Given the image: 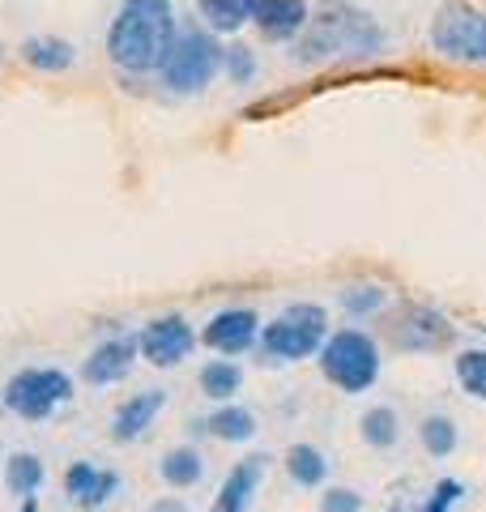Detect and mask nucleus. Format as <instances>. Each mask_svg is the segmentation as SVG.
<instances>
[{"mask_svg": "<svg viewBox=\"0 0 486 512\" xmlns=\"http://www.w3.org/2000/svg\"><path fill=\"white\" fill-rule=\"evenodd\" d=\"M376 52H384V26L354 0H320L295 39V60L303 64L367 60Z\"/></svg>", "mask_w": 486, "mask_h": 512, "instance_id": "f257e3e1", "label": "nucleus"}, {"mask_svg": "<svg viewBox=\"0 0 486 512\" xmlns=\"http://www.w3.org/2000/svg\"><path fill=\"white\" fill-rule=\"evenodd\" d=\"M175 35H180V22H175L171 0H120L107 26V56L120 73H158Z\"/></svg>", "mask_w": 486, "mask_h": 512, "instance_id": "f03ea898", "label": "nucleus"}, {"mask_svg": "<svg viewBox=\"0 0 486 512\" xmlns=\"http://www.w3.org/2000/svg\"><path fill=\"white\" fill-rule=\"evenodd\" d=\"M320 372L346 397H359L367 389H376V380L384 372L380 342L371 338L367 329H337L320 346Z\"/></svg>", "mask_w": 486, "mask_h": 512, "instance_id": "7ed1b4c3", "label": "nucleus"}, {"mask_svg": "<svg viewBox=\"0 0 486 512\" xmlns=\"http://www.w3.org/2000/svg\"><path fill=\"white\" fill-rule=\"evenodd\" d=\"M324 338H329V312L324 303H290L278 316L261 325V355L273 359V363H303L320 355Z\"/></svg>", "mask_w": 486, "mask_h": 512, "instance_id": "20e7f679", "label": "nucleus"}, {"mask_svg": "<svg viewBox=\"0 0 486 512\" xmlns=\"http://www.w3.org/2000/svg\"><path fill=\"white\" fill-rule=\"evenodd\" d=\"M218 73H222V43L205 26H184L158 69L162 86L171 94H184V99L188 94H205Z\"/></svg>", "mask_w": 486, "mask_h": 512, "instance_id": "39448f33", "label": "nucleus"}, {"mask_svg": "<svg viewBox=\"0 0 486 512\" xmlns=\"http://www.w3.org/2000/svg\"><path fill=\"white\" fill-rule=\"evenodd\" d=\"M427 39L452 64H486V13L474 5H444L431 18Z\"/></svg>", "mask_w": 486, "mask_h": 512, "instance_id": "423d86ee", "label": "nucleus"}, {"mask_svg": "<svg viewBox=\"0 0 486 512\" xmlns=\"http://www.w3.org/2000/svg\"><path fill=\"white\" fill-rule=\"evenodd\" d=\"M69 397H73V380L60 367H26V372H18L5 384V406L30 423L56 414V406H64Z\"/></svg>", "mask_w": 486, "mask_h": 512, "instance_id": "0eeeda50", "label": "nucleus"}, {"mask_svg": "<svg viewBox=\"0 0 486 512\" xmlns=\"http://www.w3.org/2000/svg\"><path fill=\"white\" fill-rule=\"evenodd\" d=\"M141 355L150 359L154 367H175V363H184L192 355V346H197V333H192V325L180 316V312H171V316H158L150 320V325L141 329Z\"/></svg>", "mask_w": 486, "mask_h": 512, "instance_id": "6e6552de", "label": "nucleus"}, {"mask_svg": "<svg viewBox=\"0 0 486 512\" xmlns=\"http://www.w3.org/2000/svg\"><path fill=\"white\" fill-rule=\"evenodd\" d=\"M201 342L209 350H218V355L235 359L261 342V316H256V308H222L218 316H209Z\"/></svg>", "mask_w": 486, "mask_h": 512, "instance_id": "1a4fd4ad", "label": "nucleus"}, {"mask_svg": "<svg viewBox=\"0 0 486 512\" xmlns=\"http://www.w3.org/2000/svg\"><path fill=\"white\" fill-rule=\"evenodd\" d=\"M393 342L401 350H410V355H427V350L452 346V325H448L440 312H431V308H410V312L397 320Z\"/></svg>", "mask_w": 486, "mask_h": 512, "instance_id": "9d476101", "label": "nucleus"}, {"mask_svg": "<svg viewBox=\"0 0 486 512\" xmlns=\"http://www.w3.org/2000/svg\"><path fill=\"white\" fill-rule=\"evenodd\" d=\"M307 18H312L307 0H256L252 5V26L261 30V39H269V43L299 39Z\"/></svg>", "mask_w": 486, "mask_h": 512, "instance_id": "9b49d317", "label": "nucleus"}, {"mask_svg": "<svg viewBox=\"0 0 486 512\" xmlns=\"http://www.w3.org/2000/svg\"><path fill=\"white\" fill-rule=\"evenodd\" d=\"M137 355H141L137 338H124V333L120 338H107L86 363H81V380L86 384H116V380H124L128 372H133Z\"/></svg>", "mask_w": 486, "mask_h": 512, "instance_id": "f8f14e48", "label": "nucleus"}, {"mask_svg": "<svg viewBox=\"0 0 486 512\" xmlns=\"http://www.w3.org/2000/svg\"><path fill=\"white\" fill-rule=\"evenodd\" d=\"M265 470H269V457L265 453L243 457L239 466L226 474V483L218 487V500H214V508H209V512H248L256 487H261V478H265Z\"/></svg>", "mask_w": 486, "mask_h": 512, "instance_id": "ddd939ff", "label": "nucleus"}, {"mask_svg": "<svg viewBox=\"0 0 486 512\" xmlns=\"http://www.w3.org/2000/svg\"><path fill=\"white\" fill-rule=\"evenodd\" d=\"M64 491H69V500L81 508H99L120 491V474L99 470V466H90V461H77V466H69V474H64Z\"/></svg>", "mask_w": 486, "mask_h": 512, "instance_id": "4468645a", "label": "nucleus"}, {"mask_svg": "<svg viewBox=\"0 0 486 512\" xmlns=\"http://www.w3.org/2000/svg\"><path fill=\"white\" fill-rule=\"evenodd\" d=\"M162 406H167V393H162V389L133 393V397H128V402L116 410V419H111V440L128 444V440L145 436V427H150V423L158 419Z\"/></svg>", "mask_w": 486, "mask_h": 512, "instance_id": "2eb2a0df", "label": "nucleus"}, {"mask_svg": "<svg viewBox=\"0 0 486 512\" xmlns=\"http://www.w3.org/2000/svg\"><path fill=\"white\" fill-rule=\"evenodd\" d=\"M18 52L30 69H39V73H64V69H73V60H77V47L60 35H30Z\"/></svg>", "mask_w": 486, "mask_h": 512, "instance_id": "dca6fc26", "label": "nucleus"}, {"mask_svg": "<svg viewBox=\"0 0 486 512\" xmlns=\"http://www.w3.org/2000/svg\"><path fill=\"white\" fill-rule=\"evenodd\" d=\"M158 474H162V483L175 487V491H188V487H197L201 478H205V457L197 453V448H171V453H162L158 461Z\"/></svg>", "mask_w": 486, "mask_h": 512, "instance_id": "f3484780", "label": "nucleus"}, {"mask_svg": "<svg viewBox=\"0 0 486 512\" xmlns=\"http://www.w3.org/2000/svg\"><path fill=\"white\" fill-rule=\"evenodd\" d=\"M209 436L214 440H226V444H243V440H252L256 436V414L248 410V406H218L214 414H209V419L201 423Z\"/></svg>", "mask_w": 486, "mask_h": 512, "instance_id": "a211bd4d", "label": "nucleus"}, {"mask_svg": "<svg viewBox=\"0 0 486 512\" xmlns=\"http://www.w3.org/2000/svg\"><path fill=\"white\" fill-rule=\"evenodd\" d=\"M252 5L256 0H197V13L205 18V30L214 35H235L252 22Z\"/></svg>", "mask_w": 486, "mask_h": 512, "instance_id": "6ab92c4d", "label": "nucleus"}, {"mask_svg": "<svg viewBox=\"0 0 486 512\" xmlns=\"http://www.w3.org/2000/svg\"><path fill=\"white\" fill-rule=\"evenodd\" d=\"M359 436L367 448H376V453H388V448H397L401 440V419L393 406H367V414L359 419Z\"/></svg>", "mask_w": 486, "mask_h": 512, "instance_id": "aec40b11", "label": "nucleus"}, {"mask_svg": "<svg viewBox=\"0 0 486 512\" xmlns=\"http://www.w3.org/2000/svg\"><path fill=\"white\" fill-rule=\"evenodd\" d=\"M286 474L295 478L299 487H324V478H329V457H324L316 444H290L286 448Z\"/></svg>", "mask_w": 486, "mask_h": 512, "instance_id": "412c9836", "label": "nucleus"}, {"mask_svg": "<svg viewBox=\"0 0 486 512\" xmlns=\"http://www.w3.org/2000/svg\"><path fill=\"white\" fill-rule=\"evenodd\" d=\"M239 389H243V367L235 359H214V363L201 367V393L209 397V402L226 406Z\"/></svg>", "mask_w": 486, "mask_h": 512, "instance_id": "4be33fe9", "label": "nucleus"}, {"mask_svg": "<svg viewBox=\"0 0 486 512\" xmlns=\"http://www.w3.org/2000/svg\"><path fill=\"white\" fill-rule=\"evenodd\" d=\"M418 444L427 448V453L440 461V457H452L461 444V431L457 423L448 419V414H423V423H418Z\"/></svg>", "mask_w": 486, "mask_h": 512, "instance_id": "5701e85b", "label": "nucleus"}, {"mask_svg": "<svg viewBox=\"0 0 486 512\" xmlns=\"http://www.w3.org/2000/svg\"><path fill=\"white\" fill-rule=\"evenodd\" d=\"M452 372H457V384L474 397V402H486V350L469 346L452 359Z\"/></svg>", "mask_w": 486, "mask_h": 512, "instance_id": "b1692460", "label": "nucleus"}, {"mask_svg": "<svg viewBox=\"0 0 486 512\" xmlns=\"http://www.w3.org/2000/svg\"><path fill=\"white\" fill-rule=\"evenodd\" d=\"M39 483H43V461L35 453H13L9 466H5V487L13 495H26L30 500V495L39 491Z\"/></svg>", "mask_w": 486, "mask_h": 512, "instance_id": "393cba45", "label": "nucleus"}, {"mask_svg": "<svg viewBox=\"0 0 486 512\" xmlns=\"http://www.w3.org/2000/svg\"><path fill=\"white\" fill-rule=\"evenodd\" d=\"M384 303H388V291L384 286H346L342 291V308H346V316H354V320H367V316H376V312H384Z\"/></svg>", "mask_w": 486, "mask_h": 512, "instance_id": "a878e982", "label": "nucleus"}, {"mask_svg": "<svg viewBox=\"0 0 486 512\" xmlns=\"http://www.w3.org/2000/svg\"><path fill=\"white\" fill-rule=\"evenodd\" d=\"M256 69H261V64H256V52L248 43H231V47H222V73L231 77L235 86H248L252 77H256Z\"/></svg>", "mask_w": 486, "mask_h": 512, "instance_id": "bb28decb", "label": "nucleus"}, {"mask_svg": "<svg viewBox=\"0 0 486 512\" xmlns=\"http://www.w3.org/2000/svg\"><path fill=\"white\" fill-rule=\"evenodd\" d=\"M461 500H465V483H461V478H440V483L431 487V495L414 512H452Z\"/></svg>", "mask_w": 486, "mask_h": 512, "instance_id": "cd10ccee", "label": "nucleus"}, {"mask_svg": "<svg viewBox=\"0 0 486 512\" xmlns=\"http://www.w3.org/2000/svg\"><path fill=\"white\" fill-rule=\"evenodd\" d=\"M320 512H363V495L354 487H329L320 495Z\"/></svg>", "mask_w": 486, "mask_h": 512, "instance_id": "c85d7f7f", "label": "nucleus"}, {"mask_svg": "<svg viewBox=\"0 0 486 512\" xmlns=\"http://www.w3.org/2000/svg\"><path fill=\"white\" fill-rule=\"evenodd\" d=\"M150 512H188V504H184V500H175V495H162V500L150 504Z\"/></svg>", "mask_w": 486, "mask_h": 512, "instance_id": "c756f323", "label": "nucleus"}, {"mask_svg": "<svg viewBox=\"0 0 486 512\" xmlns=\"http://www.w3.org/2000/svg\"><path fill=\"white\" fill-rule=\"evenodd\" d=\"M26 512H35V500H30V504H26Z\"/></svg>", "mask_w": 486, "mask_h": 512, "instance_id": "7c9ffc66", "label": "nucleus"}, {"mask_svg": "<svg viewBox=\"0 0 486 512\" xmlns=\"http://www.w3.org/2000/svg\"><path fill=\"white\" fill-rule=\"evenodd\" d=\"M0 64H5V47H0Z\"/></svg>", "mask_w": 486, "mask_h": 512, "instance_id": "2f4dec72", "label": "nucleus"}]
</instances>
